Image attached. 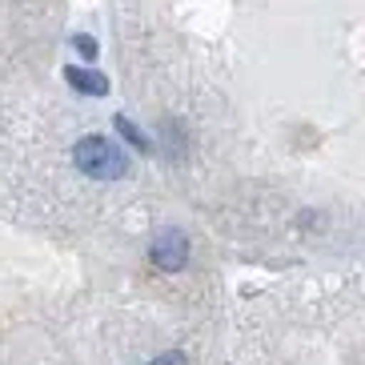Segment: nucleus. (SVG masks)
Here are the masks:
<instances>
[{"label":"nucleus","mask_w":365,"mask_h":365,"mask_svg":"<svg viewBox=\"0 0 365 365\" xmlns=\"http://www.w3.org/2000/svg\"><path fill=\"white\" fill-rule=\"evenodd\" d=\"M73 161H76V169L88 173L93 181H117V177H125V169H129L125 149L113 145L108 137H81L76 149H73Z\"/></svg>","instance_id":"obj_1"},{"label":"nucleus","mask_w":365,"mask_h":365,"mask_svg":"<svg viewBox=\"0 0 365 365\" xmlns=\"http://www.w3.org/2000/svg\"><path fill=\"white\" fill-rule=\"evenodd\" d=\"M68 85L81 88V93H88V97H105L108 93V81L101 73H93V68H68Z\"/></svg>","instance_id":"obj_3"},{"label":"nucleus","mask_w":365,"mask_h":365,"mask_svg":"<svg viewBox=\"0 0 365 365\" xmlns=\"http://www.w3.org/2000/svg\"><path fill=\"white\" fill-rule=\"evenodd\" d=\"M117 129L125 133V137H129L133 145H140V149H149V140L140 137V129H133V125H129V120H125V117H117Z\"/></svg>","instance_id":"obj_4"},{"label":"nucleus","mask_w":365,"mask_h":365,"mask_svg":"<svg viewBox=\"0 0 365 365\" xmlns=\"http://www.w3.org/2000/svg\"><path fill=\"white\" fill-rule=\"evenodd\" d=\"M76 48H81L85 56H97V44L88 41V36H76Z\"/></svg>","instance_id":"obj_6"},{"label":"nucleus","mask_w":365,"mask_h":365,"mask_svg":"<svg viewBox=\"0 0 365 365\" xmlns=\"http://www.w3.org/2000/svg\"><path fill=\"white\" fill-rule=\"evenodd\" d=\"M149 365H189V361H185V354H177V349H173V354H161L157 361H149Z\"/></svg>","instance_id":"obj_5"},{"label":"nucleus","mask_w":365,"mask_h":365,"mask_svg":"<svg viewBox=\"0 0 365 365\" xmlns=\"http://www.w3.org/2000/svg\"><path fill=\"white\" fill-rule=\"evenodd\" d=\"M153 261L161 269H185V261H189V237L181 233V229H161L157 233V241H153Z\"/></svg>","instance_id":"obj_2"}]
</instances>
